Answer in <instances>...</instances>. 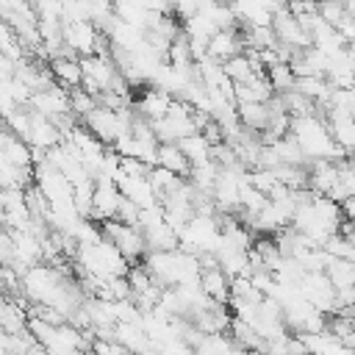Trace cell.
<instances>
[{
	"label": "cell",
	"instance_id": "cell-4",
	"mask_svg": "<svg viewBox=\"0 0 355 355\" xmlns=\"http://www.w3.org/2000/svg\"><path fill=\"white\" fill-rule=\"evenodd\" d=\"M119 205H122V191H119L116 180H111V178H97L92 219H100V222L116 219V214H119Z\"/></svg>",
	"mask_w": 355,
	"mask_h": 355
},
{
	"label": "cell",
	"instance_id": "cell-1",
	"mask_svg": "<svg viewBox=\"0 0 355 355\" xmlns=\"http://www.w3.org/2000/svg\"><path fill=\"white\" fill-rule=\"evenodd\" d=\"M103 31L92 22V19H80V22H64V44L72 47L80 58L83 55H94L100 47Z\"/></svg>",
	"mask_w": 355,
	"mask_h": 355
},
{
	"label": "cell",
	"instance_id": "cell-7",
	"mask_svg": "<svg viewBox=\"0 0 355 355\" xmlns=\"http://www.w3.org/2000/svg\"><path fill=\"white\" fill-rule=\"evenodd\" d=\"M200 286H202V291H205L211 300H216V302H222V305H227V302H230L233 277H230L222 266L202 269V275H200Z\"/></svg>",
	"mask_w": 355,
	"mask_h": 355
},
{
	"label": "cell",
	"instance_id": "cell-6",
	"mask_svg": "<svg viewBox=\"0 0 355 355\" xmlns=\"http://www.w3.org/2000/svg\"><path fill=\"white\" fill-rule=\"evenodd\" d=\"M175 100H178V97H172L169 92L158 89V86H147V89L141 92V97L136 100V111H139L141 116H147L150 122H155V119L166 116V111L172 108Z\"/></svg>",
	"mask_w": 355,
	"mask_h": 355
},
{
	"label": "cell",
	"instance_id": "cell-9",
	"mask_svg": "<svg viewBox=\"0 0 355 355\" xmlns=\"http://www.w3.org/2000/svg\"><path fill=\"white\" fill-rule=\"evenodd\" d=\"M158 166H166V169H172L180 178H189L191 175V161L180 150L178 141H161V147H158Z\"/></svg>",
	"mask_w": 355,
	"mask_h": 355
},
{
	"label": "cell",
	"instance_id": "cell-14",
	"mask_svg": "<svg viewBox=\"0 0 355 355\" xmlns=\"http://www.w3.org/2000/svg\"><path fill=\"white\" fill-rule=\"evenodd\" d=\"M266 78L272 80V86H275V92H277V94L291 92V89H294V83H297V75H294V69H291V64H288V61H277V64L266 67Z\"/></svg>",
	"mask_w": 355,
	"mask_h": 355
},
{
	"label": "cell",
	"instance_id": "cell-3",
	"mask_svg": "<svg viewBox=\"0 0 355 355\" xmlns=\"http://www.w3.org/2000/svg\"><path fill=\"white\" fill-rule=\"evenodd\" d=\"M28 108H31V111H39V114H44V116H50V119L55 122L58 116H64V114L72 111L69 89H64V86H58V83H53V86H47V89H39V92H33Z\"/></svg>",
	"mask_w": 355,
	"mask_h": 355
},
{
	"label": "cell",
	"instance_id": "cell-8",
	"mask_svg": "<svg viewBox=\"0 0 355 355\" xmlns=\"http://www.w3.org/2000/svg\"><path fill=\"white\" fill-rule=\"evenodd\" d=\"M47 67H50V72H53V78H55L58 86H64V89H69V92L83 86V67H80V58H67V55H61V58L47 61Z\"/></svg>",
	"mask_w": 355,
	"mask_h": 355
},
{
	"label": "cell",
	"instance_id": "cell-11",
	"mask_svg": "<svg viewBox=\"0 0 355 355\" xmlns=\"http://www.w3.org/2000/svg\"><path fill=\"white\" fill-rule=\"evenodd\" d=\"M178 144H180V150L189 155L191 166H197V164H205V161H211V158H214V144H211V141H208L202 133H191V136L180 139Z\"/></svg>",
	"mask_w": 355,
	"mask_h": 355
},
{
	"label": "cell",
	"instance_id": "cell-15",
	"mask_svg": "<svg viewBox=\"0 0 355 355\" xmlns=\"http://www.w3.org/2000/svg\"><path fill=\"white\" fill-rule=\"evenodd\" d=\"M347 14H349V11L344 8V3H341V0H319V17H322L324 22L338 25Z\"/></svg>",
	"mask_w": 355,
	"mask_h": 355
},
{
	"label": "cell",
	"instance_id": "cell-2",
	"mask_svg": "<svg viewBox=\"0 0 355 355\" xmlns=\"http://www.w3.org/2000/svg\"><path fill=\"white\" fill-rule=\"evenodd\" d=\"M272 28H275V33H277V42L288 44L294 53H297V50H308V47H313L311 33L302 28V22H300L288 8H280V11L272 17Z\"/></svg>",
	"mask_w": 355,
	"mask_h": 355
},
{
	"label": "cell",
	"instance_id": "cell-13",
	"mask_svg": "<svg viewBox=\"0 0 355 355\" xmlns=\"http://www.w3.org/2000/svg\"><path fill=\"white\" fill-rule=\"evenodd\" d=\"M225 75H227L233 83H247L252 75H263V72L255 69V64L250 61L247 53H239V55H233V58L225 61Z\"/></svg>",
	"mask_w": 355,
	"mask_h": 355
},
{
	"label": "cell",
	"instance_id": "cell-12",
	"mask_svg": "<svg viewBox=\"0 0 355 355\" xmlns=\"http://www.w3.org/2000/svg\"><path fill=\"white\" fill-rule=\"evenodd\" d=\"M216 31H219L216 22H214L205 11H197V14H191V17L183 19V33H186L189 39H202V42H208Z\"/></svg>",
	"mask_w": 355,
	"mask_h": 355
},
{
	"label": "cell",
	"instance_id": "cell-10",
	"mask_svg": "<svg viewBox=\"0 0 355 355\" xmlns=\"http://www.w3.org/2000/svg\"><path fill=\"white\" fill-rule=\"evenodd\" d=\"M236 108H239V119H241L244 128L258 130V133L266 130V125H269V119H272L269 103H239Z\"/></svg>",
	"mask_w": 355,
	"mask_h": 355
},
{
	"label": "cell",
	"instance_id": "cell-5",
	"mask_svg": "<svg viewBox=\"0 0 355 355\" xmlns=\"http://www.w3.org/2000/svg\"><path fill=\"white\" fill-rule=\"evenodd\" d=\"M239 53H244V33H239L236 28H222L208 39V55L222 64Z\"/></svg>",
	"mask_w": 355,
	"mask_h": 355
}]
</instances>
